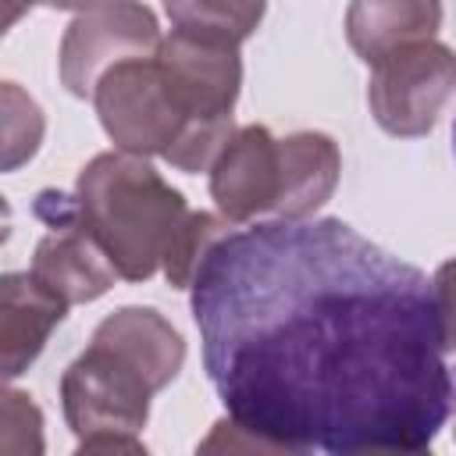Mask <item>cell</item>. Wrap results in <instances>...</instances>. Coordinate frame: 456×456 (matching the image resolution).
Wrapping results in <instances>:
<instances>
[{"label":"cell","mask_w":456,"mask_h":456,"mask_svg":"<svg viewBox=\"0 0 456 456\" xmlns=\"http://www.w3.org/2000/svg\"><path fill=\"white\" fill-rule=\"evenodd\" d=\"M189 289L207 378L271 452H424L445 428L435 285L346 221L232 228Z\"/></svg>","instance_id":"6da1fadb"},{"label":"cell","mask_w":456,"mask_h":456,"mask_svg":"<svg viewBox=\"0 0 456 456\" xmlns=\"http://www.w3.org/2000/svg\"><path fill=\"white\" fill-rule=\"evenodd\" d=\"M182 363L185 338L160 310L107 314L61 374V406L78 452H146L139 431L150 420V399L178 378Z\"/></svg>","instance_id":"7a4b0ae2"},{"label":"cell","mask_w":456,"mask_h":456,"mask_svg":"<svg viewBox=\"0 0 456 456\" xmlns=\"http://www.w3.org/2000/svg\"><path fill=\"white\" fill-rule=\"evenodd\" d=\"M338 175L342 153L331 135L292 132L278 139L264 125H242L210 164V196L235 224L264 214L303 221L331 200Z\"/></svg>","instance_id":"3957f363"},{"label":"cell","mask_w":456,"mask_h":456,"mask_svg":"<svg viewBox=\"0 0 456 456\" xmlns=\"http://www.w3.org/2000/svg\"><path fill=\"white\" fill-rule=\"evenodd\" d=\"M78 207L125 281H146L164 267L189 203L139 153H96L75 185Z\"/></svg>","instance_id":"277c9868"},{"label":"cell","mask_w":456,"mask_h":456,"mask_svg":"<svg viewBox=\"0 0 456 456\" xmlns=\"http://www.w3.org/2000/svg\"><path fill=\"white\" fill-rule=\"evenodd\" d=\"M157 61L164 68V78L171 86V96L185 118L182 139L167 150V164L196 175L210 171L224 142L232 139V110L239 100L242 86V61L239 46L217 43V39H200L189 32H171Z\"/></svg>","instance_id":"5b68a950"},{"label":"cell","mask_w":456,"mask_h":456,"mask_svg":"<svg viewBox=\"0 0 456 456\" xmlns=\"http://www.w3.org/2000/svg\"><path fill=\"white\" fill-rule=\"evenodd\" d=\"M456 96V50L438 39H417L381 53L370 64L367 107L388 135L420 139L438 125Z\"/></svg>","instance_id":"8992f818"},{"label":"cell","mask_w":456,"mask_h":456,"mask_svg":"<svg viewBox=\"0 0 456 456\" xmlns=\"http://www.w3.org/2000/svg\"><path fill=\"white\" fill-rule=\"evenodd\" d=\"M93 103L107 139L125 153L167 157L185 132V118L171 96L157 53L114 64L100 78Z\"/></svg>","instance_id":"52a82bcc"},{"label":"cell","mask_w":456,"mask_h":456,"mask_svg":"<svg viewBox=\"0 0 456 456\" xmlns=\"http://www.w3.org/2000/svg\"><path fill=\"white\" fill-rule=\"evenodd\" d=\"M164 36L153 11L139 0H96L75 14L61 39V86L78 96L93 100L100 78L135 57H153Z\"/></svg>","instance_id":"ba28073f"},{"label":"cell","mask_w":456,"mask_h":456,"mask_svg":"<svg viewBox=\"0 0 456 456\" xmlns=\"http://www.w3.org/2000/svg\"><path fill=\"white\" fill-rule=\"evenodd\" d=\"M36 214L46 224V235L36 242L32 253V274L53 289L68 306L71 303H93L100 299L118 274L107 249L93 235V228L82 217L78 196L64 192H39Z\"/></svg>","instance_id":"9c48e42d"},{"label":"cell","mask_w":456,"mask_h":456,"mask_svg":"<svg viewBox=\"0 0 456 456\" xmlns=\"http://www.w3.org/2000/svg\"><path fill=\"white\" fill-rule=\"evenodd\" d=\"M68 303L46 289L32 271H11L0 278V367L4 378H18L46 346L50 331L64 321Z\"/></svg>","instance_id":"30bf717a"},{"label":"cell","mask_w":456,"mask_h":456,"mask_svg":"<svg viewBox=\"0 0 456 456\" xmlns=\"http://www.w3.org/2000/svg\"><path fill=\"white\" fill-rule=\"evenodd\" d=\"M438 28L442 0H353L346 11V39L367 64L395 46L435 39Z\"/></svg>","instance_id":"8fae6325"},{"label":"cell","mask_w":456,"mask_h":456,"mask_svg":"<svg viewBox=\"0 0 456 456\" xmlns=\"http://www.w3.org/2000/svg\"><path fill=\"white\" fill-rule=\"evenodd\" d=\"M164 11L178 32L239 46L260 28L267 0H164Z\"/></svg>","instance_id":"7c38bea8"},{"label":"cell","mask_w":456,"mask_h":456,"mask_svg":"<svg viewBox=\"0 0 456 456\" xmlns=\"http://www.w3.org/2000/svg\"><path fill=\"white\" fill-rule=\"evenodd\" d=\"M235 228V221H228L224 214H207V210H192L185 228L178 232L171 253L164 256V278L171 281V289H189L203 256Z\"/></svg>","instance_id":"4fadbf2b"},{"label":"cell","mask_w":456,"mask_h":456,"mask_svg":"<svg viewBox=\"0 0 456 456\" xmlns=\"http://www.w3.org/2000/svg\"><path fill=\"white\" fill-rule=\"evenodd\" d=\"M0 96H4V171H14L39 150L43 110L14 82H4Z\"/></svg>","instance_id":"5bb4252c"},{"label":"cell","mask_w":456,"mask_h":456,"mask_svg":"<svg viewBox=\"0 0 456 456\" xmlns=\"http://www.w3.org/2000/svg\"><path fill=\"white\" fill-rule=\"evenodd\" d=\"M0 449L7 456H36V452H43V413L32 403V395H25L18 388L4 392Z\"/></svg>","instance_id":"9a60e30c"},{"label":"cell","mask_w":456,"mask_h":456,"mask_svg":"<svg viewBox=\"0 0 456 456\" xmlns=\"http://www.w3.org/2000/svg\"><path fill=\"white\" fill-rule=\"evenodd\" d=\"M431 285H435V306H438L442 346H445V353H449V349H456V256L445 260V264L435 271Z\"/></svg>","instance_id":"2e32d148"},{"label":"cell","mask_w":456,"mask_h":456,"mask_svg":"<svg viewBox=\"0 0 456 456\" xmlns=\"http://www.w3.org/2000/svg\"><path fill=\"white\" fill-rule=\"evenodd\" d=\"M36 4H43V7H53V11H86L89 4H96V0H4V28H11L28 7H36Z\"/></svg>","instance_id":"e0dca14e"},{"label":"cell","mask_w":456,"mask_h":456,"mask_svg":"<svg viewBox=\"0 0 456 456\" xmlns=\"http://www.w3.org/2000/svg\"><path fill=\"white\" fill-rule=\"evenodd\" d=\"M452 150H456V121H452Z\"/></svg>","instance_id":"ac0fdd59"}]
</instances>
